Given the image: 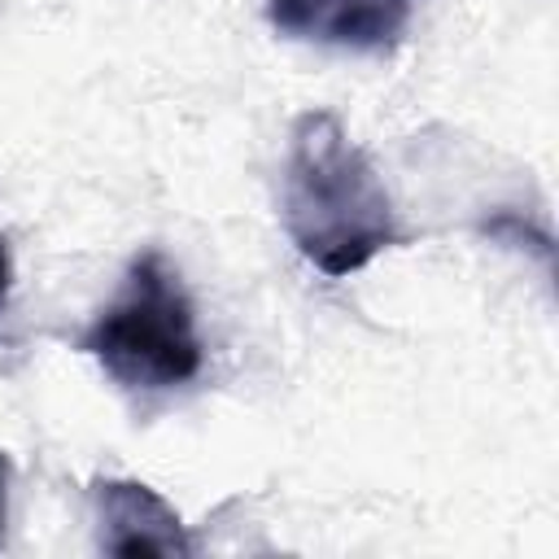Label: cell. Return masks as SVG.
Instances as JSON below:
<instances>
[{
    "instance_id": "obj_6",
    "label": "cell",
    "mask_w": 559,
    "mask_h": 559,
    "mask_svg": "<svg viewBox=\"0 0 559 559\" xmlns=\"http://www.w3.org/2000/svg\"><path fill=\"white\" fill-rule=\"evenodd\" d=\"M9 284H13V262H9V249H4V236H0V306L9 297Z\"/></svg>"
},
{
    "instance_id": "obj_5",
    "label": "cell",
    "mask_w": 559,
    "mask_h": 559,
    "mask_svg": "<svg viewBox=\"0 0 559 559\" xmlns=\"http://www.w3.org/2000/svg\"><path fill=\"white\" fill-rule=\"evenodd\" d=\"M4 520H9V459L0 454V537H4Z\"/></svg>"
},
{
    "instance_id": "obj_3",
    "label": "cell",
    "mask_w": 559,
    "mask_h": 559,
    "mask_svg": "<svg viewBox=\"0 0 559 559\" xmlns=\"http://www.w3.org/2000/svg\"><path fill=\"white\" fill-rule=\"evenodd\" d=\"M415 4L419 0H266V17L288 39L384 52L406 35Z\"/></svg>"
},
{
    "instance_id": "obj_4",
    "label": "cell",
    "mask_w": 559,
    "mask_h": 559,
    "mask_svg": "<svg viewBox=\"0 0 559 559\" xmlns=\"http://www.w3.org/2000/svg\"><path fill=\"white\" fill-rule=\"evenodd\" d=\"M96 546L105 555H192V537L175 507L140 480H96Z\"/></svg>"
},
{
    "instance_id": "obj_2",
    "label": "cell",
    "mask_w": 559,
    "mask_h": 559,
    "mask_svg": "<svg viewBox=\"0 0 559 559\" xmlns=\"http://www.w3.org/2000/svg\"><path fill=\"white\" fill-rule=\"evenodd\" d=\"M79 349L131 393H162L197 380L205 349L197 336L192 297L162 249L131 258L122 288L87 323Z\"/></svg>"
},
{
    "instance_id": "obj_1",
    "label": "cell",
    "mask_w": 559,
    "mask_h": 559,
    "mask_svg": "<svg viewBox=\"0 0 559 559\" xmlns=\"http://www.w3.org/2000/svg\"><path fill=\"white\" fill-rule=\"evenodd\" d=\"M280 214L297 253L332 280L402 240L384 179L328 109H306L288 131Z\"/></svg>"
}]
</instances>
